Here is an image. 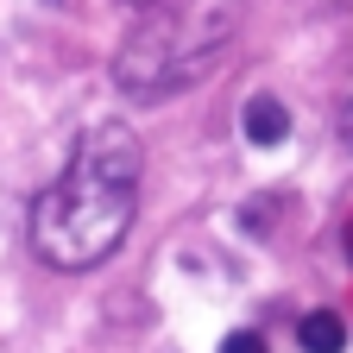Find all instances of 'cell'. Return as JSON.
<instances>
[{
  "instance_id": "6",
  "label": "cell",
  "mask_w": 353,
  "mask_h": 353,
  "mask_svg": "<svg viewBox=\"0 0 353 353\" xmlns=\"http://www.w3.org/2000/svg\"><path fill=\"white\" fill-rule=\"evenodd\" d=\"M341 132H347V145H353V101H347V114H341Z\"/></svg>"
},
{
  "instance_id": "9",
  "label": "cell",
  "mask_w": 353,
  "mask_h": 353,
  "mask_svg": "<svg viewBox=\"0 0 353 353\" xmlns=\"http://www.w3.org/2000/svg\"><path fill=\"white\" fill-rule=\"evenodd\" d=\"M316 7H334V0H316Z\"/></svg>"
},
{
  "instance_id": "4",
  "label": "cell",
  "mask_w": 353,
  "mask_h": 353,
  "mask_svg": "<svg viewBox=\"0 0 353 353\" xmlns=\"http://www.w3.org/2000/svg\"><path fill=\"white\" fill-rule=\"evenodd\" d=\"M296 347H303V353H341V347H347V322L334 316V309H316V316H303Z\"/></svg>"
},
{
  "instance_id": "2",
  "label": "cell",
  "mask_w": 353,
  "mask_h": 353,
  "mask_svg": "<svg viewBox=\"0 0 353 353\" xmlns=\"http://www.w3.org/2000/svg\"><path fill=\"white\" fill-rule=\"evenodd\" d=\"M240 7L234 0H196V7H158L126 32L114 76L126 95H176L190 88L202 70H214L234 44Z\"/></svg>"
},
{
  "instance_id": "1",
  "label": "cell",
  "mask_w": 353,
  "mask_h": 353,
  "mask_svg": "<svg viewBox=\"0 0 353 353\" xmlns=\"http://www.w3.org/2000/svg\"><path fill=\"white\" fill-rule=\"evenodd\" d=\"M139 170H145V152H139V139H132V126H120V120L88 126L76 158H70V170L32 208L38 259L57 265V272H88V265H101L126 240V228H132Z\"/></svg>"
},
{
  "instance_id": "8",
  "label": "cell",
  "mask_w": 353,
  "mask_h": 353,
  "mask_svg": "<svg viewBox=\"0 0 353 353\" xmlns=\"http://www.w3.org/2000/svg\"><path fill=\"white\" fill-rule=\"evenodd\" d=\"M132 7H158V0H132Z\"/></svg>"
},
{
  "instance_id": "7",
  "label": "cell",
  "mask_w": 353,
  "mask_h": 353,
  "mask_svg": "<svg viewBox=\"0 0 353 353\" xmlns=\"http://www.w3.org/2000/svg\"><path fill=\"white\" fill-rule=\"evenodd\" d=\"M347 259H353V221H347Z\"/></svg>"
},
{
  "instance_id": "3",
  "label": "cell",
  "mask_w": 353,
  "mask_h": 353,
  "mask_svg": "<svg viewBox=\"0 0 353 353\" xmlns=\"http://www.w3.org/2000/svg\"><path fill=\"white\" fill-rule=\"evenodd\" d=\"M240 126H246V139H252V145H265V152L290 139V114H284V101H278V95H252V101H246V114H240Z\"/></svg>"
},
{
  "instance_id": "5",
  "label": "cell",
  "mask_w": 353,
  "mask_h": 353,
  "mask_svg": "<svg viewBox=\"0 0 353 353\" xmlns=\"http://www.w3.org/2000/svg\"><path fill=\"white\" fill-rule=\"evenodd\" d=\"M221 353H265V341H259L252 328H240V334H228V341H221Z\"/></svg>"
}]
</instances>
